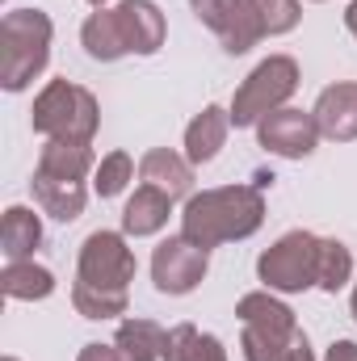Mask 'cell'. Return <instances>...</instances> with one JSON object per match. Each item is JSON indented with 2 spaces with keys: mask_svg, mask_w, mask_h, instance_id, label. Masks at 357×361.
I'll use <instances>...</instances> for the list:
<instances>
[{
  "mask_svg": "<svg viewBox=\"0 0 357 361\" xmlns=\"http://www.w3.org/2000/svg\"><path fill=\"white\" fill-rule=\"evenodd\" d=\"M265 223V189L261 185H219L202 189L181 210V235L198 248H219L231 240L257 235Z\"/></svg>",
  "mask_w": 357,
  "mask_h": 361,
  "instance_id": "6da1fadb",
  "label": "cell"
},
{
  "mask_svg": "<svg viewBox=\"0 0 357 361\" xmlns=\"http://www.w3.org/2000/svg\"><path fill=\"white\" fill-rule=\"evenodd\" d=\"M55 25L42 8H13L0 21V89L25 92L34 76L47 72Z\"/></svg>",
  "mask_w": 357,
  "mask_h": 361,
  "instance_id": "7a4b0ae2",
  "label": "cell"
},
{
  "mask_svg": "<svg viewBox=\"0 0 357 361\" xmlns=\"http://www.w3.org/2000/svg\"><path fill=\"white\" fill-rule=\"evenodd\" d=\"M30 122L38 135L47 139H63V143H92L97 126H101V109L97 97L85 85L72 80H51L47 89L34 97Z\"/></svg>",
  "mask_w": 357,
  "mask_h": 361,
  "instance_id": "3957f363",
  "label": "cell"
},
{
  "mask_svg": "<svg viewBox=\"0 0 357 361\" xmlns=\"http://www.w3.org/2000/svg\"><path fill=\"white\" fill-rule=\"evenodd\" d=\"M236 315L244 324L240 349L244 361H282V353L290 349V341L298 336V319L294 311L273 298V290H253L236 302Z\"/></svg>",
  "mask_w": 357,
  "mask_h": 361,
  "instance_id": "277c9868",
  "label": "cell"
},
{
  "mask_svg": "<svg viewBox=\"0 0 357 361\" xmlns=\"http://www.w3.org/2000/svg\"><path fill=\"white\" fill-rule=\"evenodd\" d=\"M298 89V63L290 55H269L261 59L248 80L236 89L231 97V126L244 130V126H257L261 118H269L273 109H282Z\"/></svg>",
  "mask_w": 357,
  "mask_h": 361,
  "instance_id": "5b68a950",
  "label": "cell"
},
{
  "mask_svg": "<svg viewBox=\"0 0 357 361\" xmlns=\"http://www.w3.org/2000/svg\"><path fill=\"white\" fill-rule=\"evenodd\" d=\"M257 277L273 294H303L320 281V235L286 231L273 248L257 257Z\"/></svg>",
  "mask_w": 357,
  "mask_h": 361,
  "instance_id": "8992f818",
  "label": "cell"
},
{
  "mask_svg": "<svg viewBox=\"0 0 357 361\" xmlns=\"http://www.w3.org/2000/svg\"><path fill=\"white\" fill-rule=\"evenodd\" d=\"M76 281H89V286H101V290H131L135 252L126 248V231H92L80 244Z\"/></svg>",
  "mask_w": 357,
  "mask_h": 361,
  "instance_id": "52a82bcc",
  "label": "cell"
},
{
  "mask_svg": "<svg viewBox=\"0 0 357 361\" xmlns=\"http://www.w3.org/2000/svg\"><path fill=\"white\" fill-rule=\"evenodd\" d=\"M189 8L206 30H214L227 55H244L265 38V25L248 0H189Z\"/></svg>",
  "mask_w": 357,
  "mask_h": 361,
  "instance_id": "ba28073f",
  "label": "cell"
},
{
  "mask_svg": "<svg viewBox=\"0 0 357 361\" xmlns=\"http://www.w3.org/2000/svg\"><path fill=\"white\" fill-rule=\"evenodd\" d=\"M206 269H210V248H198L185 235H169L152 252V281H156L160 294H173V298L198 290V281L206 277Z\"/></svg>",
  "mask_w": 357,
  "mask_h": 361,
  "instance_id": "9c48e42d",
  "label": "cell"
},
{
  "mask_svg": "<svg viewBox=\"0 0 357 361\" xmlns=\"http://www.w3.org/2000/svg\"><path fill=\"white\" fill-rule=\"evenodd\" d=\"M320 139H324V135H320V126H315V114H307V109L282 105V109H273L269 118L257 122V143H261L265 152H273V156H282V160H303V156H311Z\"/></svg>",
  "mask_w": 357,
  "mask_h": 361,
  "instance_id": "30bf717a",
  "label": "cell"
},
{
  "mask_svg": "<svg viewBox=\"0 0 357 361\" xmlns=\"http://www.w3.org/2000/svg\"><path fill=\"white\" fill-rule=\"evenodd\" d=\"M114 13H118V25H122V38H126L131 55H156L164 47L169 25H164L160 4H152V0H122Z\"/></svg>",
  "mask_w": 357,
  "mask_h": 361,
  "instance_id": "8fae6325",
  "label": "cell"
},
{
  "mask_svg": "<svg viewBox=\"0 0 357 361\" xmlns=\"http://www.w3.org/2000/svg\"><path fill=\"white\" fill-rule=\"evenodd\" d=\"M315 126L332 143L357 139V85H328L315 97Z\"/></svg>",
  "mask_w": 357,
  "mask_h": 361,
  "instance_id": "7c38bea8",
  "label": "cell"
},
{
  "mask_svg": "<svg viewBox=\"0 0 357 361\" xmlns=\"http://www.w3.org/2000/svg\"><path fill=\"white\" fill-rule=\"evenodd\" d=\"M231 135V109L206 105L189 126H185V160L189 164H210Z\"/></svg>",
  "mask_w": 357,
  "mask_h": 361,
  "instance_id": "4fadbf2b",
  "label": "cell"
},
{
  "mask_svg": "<svg viewBox=\"0 0 357 361\" xmlns=\"http://www.w3.org/2000/svg\"><path fill=\"white\" fill-rule=\"evenodd\" d=\"M139 177H143V185L169 193L173 202L177 197H193V164L185 156H177V152H169V147H152L139 160Z\"/></svg>",
  "mask_w": 357,
  "mask_h": 361,
  "instance_id": "5bb4252c",
  "label": "cell"
},
{
  "mask_svg": "<svg viewBox=\"0 0 357 361\" xmlns=\"http://www.w3.org/2000/svg\"><path fill=\"white\" fill-rule=\"evenodd\" d=\"M169 214H173V197L160 193V189H152V185H139L126 197V206H122V231L135 235V240L156 235V231L169 227Z\"/></svg>",
  "mask_w": 357,
  "mask_h": 361,
  "instance_id": "9a60e30c",
  "label": "cell"
},
{
  "mask_svg": "<svg viewBox=\"0 0 357 361\" xmlns=\"http://www.w3.org/2000/svg\"><path fill=\"white\" fill-rule=\"evenodd\" d=\"M34 197H38V206L51 214V219H59V223H76L80 214H85V202H89V189H85V180H63V177H47V173H38L34 169Z\"/></svg>",
  "mask_w": 357,
  "mask_h": 361,
  "instance_id": "2e32d148",
  "label": "cell"
},
{
  "mask_svg": "<svg viewBox=\"0 0 357 361\" xmlns=\"http://www.w3.org/2000/svg\"><path fill=\"white\" fill-rule=\"evenodd\" d=\"M42 244V223L30 206H8L0 219V252L8 261H34V248Z\"/></svg>",
  "mask_w": 357,
  "mask_h": 361,
  "instance_id": "e0dca14e",
  "label": "cell"
},
{
  "mask_svg": "<svg viewBox=\"0 0 357 361\" xmlns=\"http://www.w3.org/2000/svg\"><path fill=\"white\" fill-rule=\"evenodd\" d=\"M80 42H85V51H89V59H97V63H118L122 55H131L114 8H97V13H92L89 21L80 25Z\"/></svg>",
  "mask_w": 357,
  "mask_h": 361,
  "instance_id": "ac0fdd59",
  "label": "cell"
},
{
  "mask_svg": "<svg viewBox=\"0 0 357 361\" xmlns=\"http://www.w3.org/2000/svg\"><path fill=\"white\" fill-rule=\"evenodd\" d=\"M97 169L89 143H63V139H47L42 156H38V173L47 177H63V180H85Z\"/></svg>",
  "mask_w": 357,
  "mask_h": 361,
  "instance_id": "d6986e66",
  "label": "cell"
},
{
  "mask_svg": "<svg viewBox=\"0 0 357 361\" xmlns=\"http://www.w3.org/2000/svg\"><path fill=\"white\" fill-rule=\"evenodd\" d=\"M114 345L126 353V361H164L169 332H164L156 319H122Z\"/></svg>",
  "mask_w": 357,
  "mask_h": 361,
  "instance_id": "ffe728a7",
  "label": "cell"
},
{
  "mask_svg": "<svg viewBox=\"0 0 357 361\" xmlns=\"http://www.w3.org/2000/svg\"><path fill=\"white\" fill-rule=\"evenodd\" d=\"M0 286L13 302H42L55 294V273L34 261H8L0 273Z\"/></svg>",
  "mask_w": 357,
  "mask_h": 361,
  "instance_id": "44dd1931",
  "label": "cell"
},
{
  "mask_svg": "<svg viewBox=\"0 0 357 361\" xmlns=\"http://www.w3.org/2000/svg\"><path fill=\"white\" fill-rule=\"evenodd\" d=\"M126 302H131L126 290H101V286H89V281H72V307H76V315H85V319H114V315H126Z\"/></svg>",
  "mask_w": 357,
  "mask_h": 361,
  "instance_id": "7402d4cb",
  "label": "cell"
},
{
  "mask_svg": "<svg viewBox=\"0 0 357 361\" xmlns=\"http://www.w3.org/2000/svg\"><path fill=\"white\" fill-rule=\"evenodd\" d=\"M131 180H135V160H131L126 152H109V156H101L97 169H92V189H97V197H118Z\"/></svg>",
  "mask_w": 357,
  "mask_h": 361,
  "instance_id": "603a6c76",
  "label": "cell"
},
{
  "mask_svg": "<svg viewBox=\"0 0 357 361\" xmlns=\"http://www.w3.org/2000/svg\"><path fill=\"white\" fill-rule=\"evenodd\" d=\"M353 277V257H349V248L341 244V240H320V290H328V294H337L345 281Z\"/></svg>",
  "mask_w": 357,
  "mask_h": 361,
  "instance_id": "cb8c5ba5",
  "label": "cell"
},
{
  "mask_svg": "<svg viewBox=\"0 0 357 361\" xmlns=\"http://www.w3.org/2000/svg\"><path fill=\"white\" fill-rule=\"evenodd\" d=\"M253 4V13L261 17V25H265V34H290L294 25H298V17H303V0H248Z\"/></svg>",
  "mask_w": 357,
  "mask_h": 361,
  "instance_id": "d4e9b609",
  "label": "cell"
},
{
  "mask_svg": "<svg viewBox=\"0 0 357 361\" xmlns=\"http://www.w3.org/2000/svg\"><path fill=\"white\" fill-rule=\"evenodd\" d=\"M202 353V332L193 324H177L169 332V349H164V361H198Z\"/></svg>",
  "mask_w": 357,
  "mask_h": 361,
  "instance_id": "484cf974",
  "label": "cell"
},
{
  "mask_svg": "<svg viewBox=\"0 0 357 361\" xmlns=\"http://www.w3.org/2000/svg\"><path fill=\"white\" fill-rule=\"evenodd\" d=\"M76 361H126V353L118 349V345H101V341H92L80 349V357Z\"/></svg>",
  "mask_w": 357,
  "mask_h": 361,
  "instance_id": "4316f807",
  "label": "cell"
},
{
  "mask_svg": "<svg viewBox=\"0 0 357 361\" xmlns=\"http://www.w3.org/2000/svg\"><path fill=\"white\" fill-rule=\"evenodd\" d=\"M282 361H315V353H311V341H307V332H298V336L290 341V349L282 353Z\"/></svg>",
  "mask_w": 357,
  "mask_h": 361,
  "instance_id": "83f0119b",
  "label": "cell"
},
{
  "mask_svg": "<svg viewBox=\"0 0 357 361\" xmlns=\"http://www.w3.org/2000/svg\"><path fill=\"white\" fill-rule=\"evenodd\" d=\"M198 361H227L223 341H219V336H210V332H202V353H198Z\"/></svg>",
  "mask_w": 357,
  "mask_h": 361,
  "instance_id": "f1b7e54d",
  "label": "cell"
},
{
  "mask_svg": "<svg viewBox=\"0 0 357 361\" xmlns=\"http://www.w3.org/2000/svg\"><path fill=\"white\" fill-rule=\"evenodd\" d=\"M324 361H357V345L353 341H332L328 353H324Z\"/></svg>",
  "mask_w": 357,
  "mask_h": 361,
  "instance_id": "f546056e",
  "label": "cell"
},
{
  "mask_svg": "<svg viewBox=\"0 0 357 361\" xmlns=\"http://www.w3.org/2000/svg\"><path fill=\"white\" fill-rule=\"evenodd\" d=\"M345 30L357 38V0H349V8H345Z\"/></svg>",
  "mask_w": 357,
  "mask_h": 361,
  "instance_id": "4dcf8cb0",
  "label": "cell"
},
{
  "mask_svg": "<svg viewBox=\"0 0 357 361\" xmlns=\"http://www.w3.org/2000/svg\"><path fill=\"white\" fill-rule=\"evenodd\" d=\"M92 8H105V4H109V0H89Z\"/></svg>",
  "mask_w": 357,
  "mask_h": 361,
  "instance_id": "1f68e13d",
  "label": "cell"
},
{
  "mask_svg": "<svg viewBox=\"0 0 357 361\" xmlns=\"http://www.w3.org/2000/svg\"><path fill=\"white\" fill-rule=\"evenodd\" d=\"M353 319H357V286H353Z\"/></svg>",
  "mask_w": 357,
  "mask_h": 361,
  "instance_id": "d6a6232c",
  "label": "cell"
},
{
  "mask_svg": "<svg viewBox=\"0 0 357 361\" xmlns=\"http://www.w3.org/2000/svg\"><path fill=\"white\" fill-rule=\"evenodd\" d=\"M311 4H324V0H311Z\"/></svg>",
  "mask_w": 357,
  "mask_h": 361,
  "instance_id": "836d02e7",
  "label": "cell"
},
{
  "mask_svg": "<svg viewBox=\"0 0 357 361\" xmlns=\"http://www.w3.org/2000/svg\"><path fill=\"white\" fill-rule=\"evenodd\" d=\"M4 361H17V357H4Z\"/></svg>",
  "mask_w": 357,
  "mask_h": 361,
  "instance_id": "e575fe53",
  "label": "cell"
}]
</instances>
